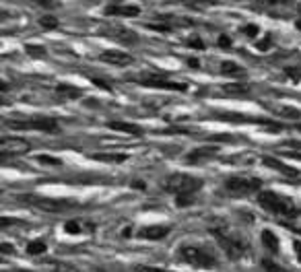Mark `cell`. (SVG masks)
<instances>
[{
	"mask_svg": "<svg viewBox=\"0 0 301 272\" xmlns=\"http://www.w3.org/2000/svg\"><path fill=\"white\" fill-rule=\"evenodd\" d=\"M39 25L45 27V29H54V27H58V19L56 17H43V19H39Z\"/></svg>",
	"mask_w": 301,
	"mask_h": 272,
	"instance_id": "cell-25",
	"label": "cell"
},
{
	"mask_svg": "<svg viewBox=\"0 0 301 272\" xmlns=\"http://www.w3.org/2000/svg\"><path fill=\"white\" fill-rule=\"evenodd\" d=\"M260 186H262V182L258 180V177L233 175V177H229V180H225L223 192L229 198H246V196H252V194H258Z\"/></svg>",
	"mask_w": 301,
	"mask_h": 272,
	"instance_id": "cell-2",
	"label": "cell"
},
{
	"mask_svg": "<svg viewBox=\"0 0 301 272\" xmlns=\"http://www.w3.org/2000/svg\"><path fill=\"white\" fill-rule=\"evenodd\" d=\"M295 252H297V256H299V260H301V243H299V241L295 243Z\"/></svg>",
	"mask_w": 301,
	"mask_h": 272,
	"instance_id": "cell-39",
	"label": "cell"
},
{
	"mask_svg": "<svg viewBox=\"0 0 301 272\" xmlns=\"http://www.w3.org/2000/svg\"><path fill=\"white\" fill-rule=\"evenodd\" d=\"M180 258L184 262H188L196 268H215L217 266V258L211 250H206V247H200V245H184L180 250Z\"/></svg>",
	"mask_w": 301,
	"mask_h": 272,
	"instance_id": "cell-6",
	"label": "cell"
},
{
	"mask_svg": "<svg viewBox=\"0 0 301 272\" xmlns=\"http://www.w3.org/2000/svg\"><path fill=\"white\" fill-rule=\"evenodd\" d=\"M21 2H33L38 6H43V8H56L58 2H54V0H21Z\"/></svg>",
	"mask_w": 301,
	"mask_h": 272,
	"instance_id": "cell-24",
	"label": "cell"
},
{
	"mask_svg": "<svg viewBox=\"0 0 301 272\" xmlns=\"http://www.w3.org/2000/svg\"><path fill=\"white\" fill-rule=\"evenodd\" d=\"M29 149H31V145L27 143L25 138H19V136L2 138V143H0V153H2V157H6V155H23V153H27Z\"/></svg>",
	"mask_w": 301,
	"mask_h": 272,
	"instance_id": "cell-8",
	"label": "cell"
},
{
	"mask_svg": "<svg viewBox=\"0 0 301 272\" xmlns=\"http://www.w3.org/2000/svg\"><path fill=\"white\" fill-rule=\"evenodd\" d=\"M91 159L95 161H106V163H124L126 155H115V153H95V155H91Z\"/></svg>",
	"mask_w": 301,
	"mask_h": 272,
	"instance_id": "cell-21",
	"label": "cell"
},
{
	"mask_svg": "<svg viewBox=\"0 0 301 272\" xmlns=\"http://www.w3.org/2000/svg\"><path fill=\"white\" fill-rule=\"evenodd\" d=\"M297 128H299V130H301V126H297Z\"/></svg>",
	"mask_w": 301,
	"mask_h": 272,
	"instance_id": "cell-43",
	"label": "cell"
},
{
	"mask_svg": "<svg viewBox=\"0 0 301 272\" xmlns=\"http://www.w3.org/2000/svg\"><path fill=\"white\" fill-rule=\"evenodd\" d=\"M138 13H141V8L138 6H108L106 8V15L108 17H113V15H120V17H138Z\"/></svg>",
	"mask_w": 301,
	"mask_h": 272,
	"instance_id": "cell-13",
	"label": "cell"
},
{
	"mask_svg": "<svg viewBox=\"0 0 301 272\" xmlns=\"http://www.w3.org/2000/svg\"><path fill=\"white\" fill-rule=\"evenodd\" d=\"M283 225H285V227H289L291 231H295V233L301 235V210L295 208V210L291 212V215L283 219Z\"/></svg>",
	"mask_w": 301,
	"mask_h": 272,
	"instance_id": "cell-18",
	"label": "cell"
},
{
	"mask_svg": "<svg viewBox=\"0 0 301 272\" xmlns=\"http://www.w3.org/2000/svg\"><path fill=\"white\" fill-rule=\"evenodd\" d=\"M27 50H29L31 54H38V56H43V54H45L43 48H36V45H27Z\"/></svg>",
	"mask_w": 301,
	"mask_h": 272,
	"instance_id": "cell-34",
	"label": "cell"
},
{
	"mask_svg": "<svg viewBox=\"0 0 301 272\" xmlns=\"http://www.w3.org/2000/svg\"><path fill=\"white\" fill-rule=\"evenodd\" d=\"M244 33L248 35V38H256V35L260 33V29H258L256 25H246V27H244Z\"/></svg>",
	"mask_w": 301,
	"mask_h": 272,
	"instance_id": "cell-31",
	"label": "cell"
},
{
	"mask_svg": "<svg viewBox=\"0 0 301 272\" xmlns=\"http://www.w3.org/2000/svg\"><path fill=\"white\" fill-rule=\"evenodd\" d=\"M190 45H194V48L202 50V41H200V39H190Z\"/></svg>",
	"mask_w": 301,
	"mask_h": 272,
	"instance_id": "cell-37",
	"label": "cell"
},
{
	"mask_svg": "<svg viewBox=\"0 0 301 272\" xmlns=\"http://www.w3.org/2000/svg\"><path fill=\"white\" fill-rule=\"evenodd\" d=\"M163 188L169 192V194H176V196H182V194H194L196 190L202 188V180L198 177H192L188 173H171L163 180Z\"/></svg>",
	"mask_w": 301,
	"mask_h": 272,
	"instance_id": "cell-5",
	"label": "cell"
},
{
	"mask_svg": "<svg viewBox=\"0 0 301 272\" xmlns=\"http://www.w3.org/2000/svg\"><path fill=\"white\" fill-rule=\"evenodd\" d=\"M262 266H264L266 270H268V272H285V270H281L279 266H276L274 262H270V260H264V262H262Z\"/></svg>",
	"mask_w": 301,
	"mask_h": 272,
	"instance_id": "cell-29",
	"label": "cell"
},
{
	"mask_svg": "<svg viewBox=\"0 0 301 272\" xmlns=\"http://www.w3.org/2000/svg\"><path fill=\"white\" fill-rule=\"evenodd\" d=\"M213 235L219 239V243H221V247L231 260H239L248 254V241L239 233L225 231V229H213Z\"/></svg>",
	"mask_w": 301,
	"mask_h": 272,
	"instance_id": "cell-4",
	"label": "cell"
},
{
	"mask_svg": "<svg viewBox=\"0 0 301 272\" xmlns=\"http://www.w3.org/2000/svg\"><path fill=\"white\" fill-rule=\"evenodd\" d=\"M141 85L145 87H153V89H167V91H186L184 82H173V80H165L159 77H143Z\"/></svg>",
	"mask_w": 301,
	"mask_h": 272,
	"instance_id": "cell-9",
	"label": "cell"
},
{
	"mask_svg": "<svg viewBox=\"0 0 301 272\" xmlns=\"http://www.w3.org/2000/svg\"><path fill=\"white\" fill-rule=\"evenodd\" d=\"M136 272H167L161 268H150V266H136Z\"/></svg>",
	"mask_w": 301,
	"mask_h": 272,
	"instance_id": "cell-32",
	"label": "cell"
},
{
	"mask_svg": "<svg viewBox=\"0 0 301 272\" xmlns=\"http://www.w3.org/2000/svg\"><path fill=\"white\" fill-rule=\"evenodd\" d=\"M171 231L169 225H149V227L141 229V233H138V237H143V239H163L167 237Z\"/></svg>",
	"mask_w": 301,
	"mask_h": 272,
	"instance_id": "cell-11",
	"label": "cell"
},
{
	"mask_svg": "<svg viewBox=\"0 0 301 272\" xmlns=\"http://www.w3.org/2000/svg\"><path fill=\"white\" fill-rule=\"evenodd\" d=\"M260 237H262V243H264L266 250H270V252H274V254L279 252V237H276V235H274L270 229H264Z\"/></svg>",
	"mask_w": 301,
	"mask_h": 272,
	"instance_id": "cell-19",
	"label": "cell"
},
{
	"mask_svg": "<svg viewBox=\"0 0 301 272\" xmlns=\"http://www.w3.org/2000/svg\"><path fill=\"white\" fill-rule=\"evenodd\" d=\"M258 202L262 208H266L268 212L276 217H289L291 212L295 210V202L291 198H287L283 194H276V192H270V190H264V192H258Z\"/></svg>",
	"mask_w": 301,
	"mask_h": 272,
	"instance_id": "cell-3",
	"label": "cell"
},
{
	"mask_svg": "<svg viewBox=\"0 0 301 272\" xmlns=\"http://www.w3.org/2000/svg\"><path fill=\"white\" fill-rule=\"evenodd\" d=\"M297 27H299V29H301V21H299V23H297Z\"/></svg>",
	"mask_w": 301,
	"mask_h": 272,
	"instance_id": "cell-41",
	"label": "cell"
},
{
	"mask_svg": "<svg viewBox=\"0 0 301 272\" xmlns=\"http://www.w3.org/2000/svg\"><path fill=\"white\" fill-rule=\"evenodd\" d=\"M29 204L36 206L41 212H48V215H56V212H62L66 208H71L73 202L71 200H60V198H45V196H27Z\"/></svg>",
	"mask_w": 301,
	"mask_h": 272,
	"instance_id": "cell-7",
	"label": "cell"
},
{
	"mask_svg": "<svg viewBox=\"0 0 301 272\" xmlns=\"http://www.w3.org/2000/svg\"><path fill=\"white\" fill-rule=\"evenodd\" d=\"M264 165H266V167H270V169L281 171L285 175H297V169L295 167H289V165H285L283 161L274 159V157H264Z\"/></svg>",
	"mask_w": 301,
	"mask_h": 272,
	"instance_id": "cell-16",
	"label": "cell"
},
{
	"mask_svg": "<svg viewBox=\"0 0 301 272\" xmlns=\"http://www.w3.org/2000/svg\"><path fill=\"white\" fill-rule=\"evenodd\" d=\"M217 155V149L215 147H200V149H196V151H192L190 155L186 157V161L188 163H198V161H202V159H208V157H215Z\"/></svg>",
	"mask_w": 301,
	"mask_h": 272,
	"instance_id": "cell-14",
	"label": "cell"
},
{
	"mask_svg": "<svg viewBox=\"0 0 301 272\" xmlns=\"http://www.w3.org/2000/svg\"><path fill=\"white\" fill-rule=\"evenodd\" d=\"M43 252H45V243L39 241V239L31 241V243L27 245V254H31V256H39V254H43Z\"/></svg>",
	"mask_w": 301,
	"mask_h": 272,
	"instance_id": "cell-23",
	"label": "cell"
},
{
	"mask_svg": "<svg viewBox=\"0 0 301 272\" xmlns=\"http://www.w3.org/2000/svg\"><path fill=\"white\" fill-rule=\"evenodd\" d=\"M270 45V38H266V39H262L260 43H258V50H266Z\"/></svg>",
	"mask_w": 301,
	"mask_h": 272,
	"instance_id": "cell-35",
	"label": "cell"
},
{
	"mask_svg": "<svg viewBox=\"0 0 301 272\" xmlns=\"http://www.w3.org/2000/svg\"><path fill=\"white\" fill-rule=\"evenodd\" d=\"M64 231L66 233H71V235H80V233H87V231H93V225H85L83 221H76V219H73V221H66L64 223Z\"/></svg>",
	"mask_w": 301,
	"mask_h": 272,
	"instance_id": "cell-15",
	"label": "cell"
},
{
	"mask_svg": "<svg viewBox=\"0 0 301 272\" xmlns=\"http://www.w3.org/2000/svg\"><path fill=\"white\" fill-rule=\"evenodd\" d=\"M223 91L231 93V95H241V93L250 91V85L248 82H227V85H223Z\"/></svg>",
	"mask_w": 301,
	"mask_h": 272,
	"instance_id": "cell-22",
	"label": "cell"
},
{
	"mask_svg": "<svg viewBox=\"0 0 301 272\" xmlns=\"http://www.w3.org/2000/svg\"><path fill=\"white\" fill-rule=\"evenodd\" d=\"M8 252H13V245H8V243H2V254H8Z\"/></svg>",
	"mask_w": 301,
	"mask_h": 272,
	"instance_id": "cell-38",
	"label": "cell"
},
{
	"mask_svg": "<svg viewBox=\"0 0 301 272\" xmlns=\"http://www.w3.org/2000/svg\"><path fill=\"white\" fill-rule=\"evenodd\" d=\"M287 75H289V77H293L295 82H299V70H287Z\"/></svg>",
	"mask_w": 301,
	"mask_h": 272,
	"instance_id": "cell-36",
	"label": "cell"
},
{
	"mask_svg": "<svg viewBox=\"0 0 301 272\" xmlns=\"http://www.w3.org/2000/svg\"><path fill=\"white\" fill-rule=\"evenodd\" d=\"M244 73H246L244 66H239V64L231 62V60H227V62L221 64V75H225V77H241Z\"/></svg>",
	"mask_w": 301,
	"mask_h": 272,
	"instance_id": "cell-20",
	"label": "cell"
},
{
	"mask_svg": "<svg viewBox=\"0 0 301 272\" xmlns=\"http://www.w3.org/2000/svg\"><path fill=\"white\" fill-rule=\"evenodd\" d=\"M17 272H27V270H17Z\"/></svg>",
	"mask_w": 301,
	"mask_h": 272,
	"instance_id": "cell-42",
	"label": "cell"
},
{
	"mask_svg": "<svg viewBox=\"0 0 301 272\" xmlns=\"http://www.w3.org/2000/svg\"><path fill=\"white\" fill-rule=\"evenodd\" d=\"M149 29H155V31H169L171 25H165V23H149L147 25Z\"/></svg>",
	"mask_w": 301,
	"mask_h": 272,
	"instance_id": "cell-28",
	"label": "cell"
},
{
	"mask_svg": "<svg viewBox=\"0 0 301 272\" xmlns=\"http://www.w3.org/2000/svg\"><path fill=\"white\" fill-rule=\"evenodd\" d=\"M38 159H39V163L52 165V167H58V165H62V161H60V159H54V157H50V155H39Z\"/></svg>",
	"mask_w": 301,
	"mask_h": 272,
	"instance_id": "cell-26",
	"label": "cell"
},
{
	"mask_svg": "<svg viewBox=\"0 0 301 272\" xmlns=\"http://www.w3.org/2000/svg\"><path fill=\"white\" fill-rule=\"evenodd\" d=\"M110 130H115V132H124V134H132V136H141L143 134V128L130 124V122H108Z\"/></svg>",
	"mask_w": 301,
	"mask_h": 272,
	"instance_id": "cell-12",
	"label": "cell"
},
{
	"mask_svg": "<svg viewBox=\"0 0 301 272\" xmlns=\"http://www.w3.org/2000/svg\"><path fill=\"white\" fill-rule=\"evenodd\" d=\"M219 45H221V48H227V45H231V39L227 38V35H221V38H219Z\"/></svg>",
	"mask_w": 301,
	"mask_h": 272,
	"instance_id": "cell-33",
	"label": "cell"
},
{
	"mask_svg": "<svg viewBox=\"0 0 301 272\" xmlns=\"http://www.w3.org/2000/svg\"><path fill=\"white\" fill-rule=\"evenodd\" d=\"M192 194H182V196H178L176 198V204L178 206H186V204H192Z\"/></svg>",
	"mask_w": 301,
	"mask_h": 272,
	"instance_id": "cell-27",
	"label": "cell"
},
{
	"mask_svg": "<svg viewBox=\"0 0 301 272\" xmlns=\"http://www.w3.org/2000/svg\"><path fill=\"white\" fill-rule=\"evenodd\" d=\"M289 157H293V159H299V161H301V153H289Z\"/></svg>",
	"mask_w": 301,
	"mask_h": 272,
	"instance_id": "cell-40",
	"label": "cell"
},
{
	"mask_svg": "<svg viewBox=\"0 0 301 272\" xmlns=\"http://www.w3.org/2000/svg\"><path fill=\"white\" fill-rule=\"evenodd\" d=\"M10 130H39V132L54 134L58 132V122L50 116H10L6 120Z\"/></svg>",
	"mask_w": 301,
	"mask_h": 272,
	"instance_id": "cell-1",
	"label": "cell"
},
{
	"mask_svg": "<svg viewBox=\"0 0 301 272\" xmlns=\"http://www.w3.org/2000/svg\"><path fill=\"white\" fill-rule=\"evenodd\" d=\"M99 58H101V62H108L112 66H128V64L134 62V58L128 52H122V50H108Z\"/></svg>",
	"mask_w": 301,
	"mask_h": 272,
	"instance_id": "cell-10",
	"label": "cell"
},
{
	"mask_svg": "<svg viewBox=\"0 0 301 272\" xmlns=\"http://www.w3.org/2000/svg\"><path fill=\"white\" fill-rule=\"evenodd\" d=\"M281 114H285L283 117H293V120H297V117L301 116V112H297V110H291V108H285V110H281Z\"/></svg>",
	"mask_w": 301,
	"mask_h": 272,
	"instance_id": "cell-30",
	"label": "cell"
},
{
	"mask_svg": "<svg viewBox=\"0 0 301 272\" xmlns=\"http://www.w3.org/2000/svg\"><path fill=\"white\" fill-rule=\"evenodd\" d=\"M56 91H58V95H60V99H76V97L83 95V91H80L78 87L68 85V82H60Z\"/></svg>",
	"mask_w": 301,
	"mask_h": 272,
	"instance_id": "cell-17",
	"label": "cell"
}]
</instances>
